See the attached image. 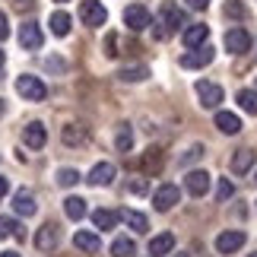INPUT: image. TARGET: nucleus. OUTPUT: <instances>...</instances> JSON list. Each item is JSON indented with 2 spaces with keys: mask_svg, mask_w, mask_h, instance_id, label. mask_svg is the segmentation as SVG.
Instances as JSON below:
<instances>
[{
  "mask_svg": "<svg viewBox=\"0 0 257 257\" xmlns=\"http://www.w3.org/2000/svg\"><path fill=\"white\" fill-rule=\"evenodd\" d=\"M184 191L191 194V197H203L206 191H210V175L200 172V169L187 172V175H184Z\"/></svg>",
  "mask_w": 257,
  "mask_h": 257,
  "instance_id": "f8f14e48",
  "label": "nucleus"
},
{
  "mask_svg": "<svg viewBox=\"0 0 257 257\" xmlns=\"http://www.w3.org/2000/svg\"><path fill=\"white\" fill-rule=\"evenodd\" d=\"M178 257H191V254H178Z\"/></svg>",
  "mask_w": 257,
  "mask_h": 257,
  "instance_id": "37998d69",
  "label": "nucleus"
},
{
  "mask_svg": "<svg viewBox=\"0 0 257 257\" xmlns=\"http://www.w3.org/2000/svg\"><path fill=\"white\" fill-rule=\"evenodd\" d=\"M0 257H19L16 251H4V254H0Z\"/></svg>",
  "mask_w": 257,
  "mask_h": 257,
  "instance_id": "79ce46f5",
  "label": "nucleus"
},
{
  "mask_svg": "<svg viewBox=\"0 0 257 257\" xmlns=\"http://www.w3.org/2000/svg\"><path fill=\"white\" fill-rule=\"evenodd\" d=\"M64 213H67V219H83V216H86V200H83V197H67V200H64Z\"/></svg>",
  "mask_w": 257,
  "mask_h": 257,
  "instance_id": "a878e982",
  "label": "nucleus"
},
{
  "mask_svg": "<svg viewBox=\"0 0 257 257\" xmlns=\"http://www.w3.org/2000/svg\"><path fill=\"white\" fill-rule=\"evenodd\" d=\"M225 51H232V54L251 51V35H248V29H229V32H225Z\"/></svg>",
  "mask_w": 257,
  "mask_h": 257,
  "instance_id": "9b49d317",
  "label": "nucleus"
},
{
  "mask_svg": "<svg viewBox=\"0 0 257 257\" xmlns=\"http://www.w3.org/2000/svg\"><path fill=\"white\" fill-rule=\"evenodd\" d=\"M213 64V48L210 45H200V48H191L184 57H181V67L184 70H200V67Z\"/></svg>",
  "mask_w": 257,
  "mask_h": 257,
  "instance_id": "0eeeda50",
  "label": "nucleus"
},
{
  "mask_svg": "<svg viewBox=\"0 0 257 257\" xmlns=\"http://www.w3.org/2000/svg\"><path fill=\"white\" fill-rule=\"evenodd\" d=\"M254 169V150H235L232 156V172L235 175H248Z\"/></svg>",
  "mask_w": 257,
  "mask_h": 257,
  "instance_id": "412c9836",
  "label": "nucleus"
},
{
  "mask_svg": "<svg viewBox=\"0 0 257 257\" xmlns=\"http://www.w3.org/2000/svg\"><path fill=\"white\" fill-rule=\"evenodd\" d=\"M241 244H244V232L241 229H229V232L216 235V251L219 254H235Z\"/></svg>",
  "mask_w": 257,
  "mask_h": 257,
  "instance_id": "1a4fd4ad",
  "label": "nucleus"
},
{
  "mask_svg": "<svg viewBox=\"0 0 257 257\" xmlns=\"http://www.w3.org/2000/svg\"><path fill=\"white\" fill-rule=\"evenodd\" d=\"M16 92L26 98V102H45V95H48V86L38 80V76L32 73H23V76H16Z\"/></svg>",
  "mask_w": 257,
  "mask_h": 257,
  "instance_id": "f03ea898",
  "label": "nucleus"
},
{
  "mask_svg": "<svg viewBox=\"0 0 257 257\" xmlns=\"http://www.w3.org/2000/svg\"><path fill=\"white\" fill-rule=\"evenodd\" d=\"M225 16H229V19H241L244 16V7L238 4V0H229V4H225Z\"/></svg>",
  "mask_w": 257,
  "mask_h": 257,
  "instance_id": "72a5a7b5",
  "label": "nucleus"
},
{
  "mask_svg": "<svg viewBox=\"0 0 257 257\" xmlns=\"http://www.w3.org/2000/svg\"><path fill=\"white\" fill-rule=\"evenodd\" d=\"M117 219H121V216L111 213V210H95L92 213V225H95V229H114Z\"/></svg>",
  "mask_w": 257,
  "mask_h": 257,
  "instance_id": "cd10ccee",
  "label": "nucleus"
},
{
  "mask_svg": "<svg viewBox=\"0 0 257 257\" xmlns=\"http://www.w3.org/2000/svg\"><path fill=\"white\" fill-rule=\"evenodd\" d=\"M146 76H150L146 67H124V70H117V80H124V83H140Z\"/></svg>",
  "mask_w": 257,
  "mask_h": 257,
  "instance_id": "c85d7f7f",
  "label": "nucleus"
},
{
  "mask_svg": "<svg viewBox=\"0 0 257 257\" xmlns=\"http://www.w3.org/2000/svg\"><path fill=\"white\" fill-rule=\"evenodd\" d=\"M150 191V184H146V178L140 181V178H137V181H131V194H146Z\"/></svg>",
  "mask_w": 257,
  "mask_h": 257,
  "instance_id": "c9c22d12",
  "label": "nucleus"
},
{
  "mask_svg": "<svg viewBox=\"0 0 257 257\" xmlns=\"http://www.w3.org/2000/svg\"><path fill=\"white\" fill-rule=\"evenodd\" d=\"M134 254H137V244L127 235H117L111 241V257H134Z\"/></svg>",
  "mask_w": 257,
  "mask_h": 257,
  "instance_id": "bb28decb",
  "label": "nucleus"
},
{
  "mask_svg": "<svg viewBox=\"0 0 257 257\" xmlns=\"http://www.w3.org/2000/svg\"><path fill=\"white\" fill-rule=\"evenodd\" d=\"M48 26H51V32H54L57 38H64V35H70L73 19H70V13H64V10H54L51 19H48Z\"/></svg>",
  "mask_w": 257,
  "mask_h": 257,
  "instance_id": "f3484780",
  "label": "nucleus"
},
{
  "mask_svg": "<svg viewBox=\"0 0 257 257\" xmlns=\"http://www.w3.org/2000/svg\"><path fill=\"white\" fill-rule=\"evenodd\" d=\"M61 140L67 143V146H83L86 140H89V131H86V127L83 124H64V131H61Z\"/></svg>",
  "mask_w": 257,
  "mask_h": 257,
  "instance_id": "dca6fc26",
  "label": "nucleus"
},
{
  "mask_svg": "<svg viewBox=\"0 0 257 257\" xmlns=\"http://www.w3.org/2000/svg\"><path fill=\"white\" fill-rule=\"evenodd\" d=\"M232 197V181H225V178H219V181H216V200L219 203H225Z\"/></svg>",
  "mask_w": 257,
  "mask_h": 257,
  "instance_id": "473e14b6",
  "label": "nucleus"
},
{
  "mask_svg": "<svg viewBox=\"0 0 257 257\" xmlns=\"http://www.w3.org/2000/svg\"><path fill=\"white\" fill-rule=\"evenodd\" d=\"M105 54L108 57H117V35H108L105 38Z\"/></svg>",
  "mask_w": 257,
  "mask_h": 257,
  "instance_id": "f704fd0d",
  "label": "nucleus"
},
{
  "mask_svg": "<svg viewBox=\"0 0 257 257\" xmlns=\"http://www.w3.org/2000/svg\"><path fill=\"white\" fill-rule=\"evenodd\" d=\"M80 19H83V26H105L108 10L98 4V0H83L80 4Z\"/></svg>",
  "mask_w": 257,
  "mask_h": 257,
  "instance_id": "423d86ee",
  "label": "nucleus"
},
{
  "mask_svg": "<svg viewBox=\"0 0 257 257\" xmlns=\"http://www.w3.org/2000/svg\"><path fill=\"white\" fill-rule=\"evenodd\" d=\"M181 26H184V13L172 4V0H165L162 10H159V29H153V35L156 38H172Z\"/></svg>",
  "mask_w": 257,
  "mask_h": 257,
  "instance_id": "f257e3e1",
  "label": "nucleus"
},
{
  "mask_svg": "<svg viewBox=\"0 0 257 257\" xmlns=\"http://www.w3.org/2000/svg\"><path fill=\"white\" fill-rule=\"evenodd\" d=\"M4 61L7 57H4V51H0V80H4Z\"/></svg>",
  "mask_w": 257,
  "mask_h": 257,
  "instance_id": "a19ab883",
  "label": "nucleus"
},
{
  "mask_svg": "<svg viewBox=\"0 0 257 257\" xmlns=\"http://www.w3.org/2000/svg\"><path fill=\"white\" fill-rule=\"evenodd\" d=\"M117 216H121V219H124L127 225H131L134 232H146V229H150V219H146L143 213H137V210H121Z\"/></svg>",
  "mask_w": 257,
  "mask_h": 257,
  "instance_id": "393cba45",
  "label": "nucleus"
},
{
  "mask_svg": "<svg viewBox=\"0 0 257 257\" xmlns=\"http://www.w3.org/2000/svg\"><path fill=\"white\" fill-rule=\"evenodd\" d=\"M73 244H76L80 251H86V254H95L98 248H102V241H98V235H95V232H83V229L73 235Z\"/></svg>",
  "mask_w": 257,
  "mask_h": 257,
  "instance_id": "5701e85b",
  "label": "nucleus"
},
{
  "mask_svg": "<svg viewBox=\"0 0 257 257\" xmlns=\"http://www.w3.org/2000/svg\"><path fill=\"white\" fill-rule=\"evenodd\" d=\"M197 98H200L203 108L216 111V108H219V102L225 98V92H222L219 83H206V80H200V83H197Z\"/></svg>",
  "mask_w": 257,
  "mask_h": 257,
  "instance_id": "20e7f679",
  "label": "nucleus"
},
{
  "mask_svg": "<svg viewBox=\"0 0 257 257\" xmlns=\"http://www.w3.org/2000/svg\"><path fill=\"white\" fill-rule=\"evenodd\" d=\"M86 181L95 184V187H108V184L114 181V165H111V162H98V165H92V172H89Z\"/></svg>",
  "mask_w": 257,
  "mask_h": 257,
  "instance_id": "2eb2a0df",
  "label": "nucleus"
},
{
  "mask_svg": "<svg viewBox=\"0 0 257 257\" xmlns=\"http://www.w3.org/2000/svg\"><path fill=\"white\" fill-rule=\"evenodd\" d=\"M172 251H175V235L172 232H162V235H156V238L150 241V254L153 257H165Z\"/></svg>",
  "mask_w": 257,
  "mask_h": 257,
  "instance_id": "aec40b11",
  "label": "nucleus"
},
{
  "mask_svg": "<svg viewBox=\"0 0 257 257\" xmlns=\"http://www.w3.org/2000/svg\"><path fill=\"white\" fill-rule=\"evenodd\" d=\"M57 4H67V0H57Z\"/></svg>",
  "mask_w": 257,
  "mask_h": 257,
  "instance_id": "c03bdc74",
  "label": "nucleus"
},
{
  "mask_svg": "<svg viewBox=\"0 0 257 257\" xmlns=\"http://www.w3.org/2000/svg\"><path fill=\"white\" fill-rule=\"evenodd\" d=\"M10 235H16V238H19V235H23V229H19V225H16L13 219L0 216V241H4V238H10Z\"/></svg>",
  "mask_w": 257,
  "mask_h": 257,
  "instance_id": "7c9ffc66",
  "label": "nucleus"
},
{
  "mask_svg": "<svg viewBox=\"0 0 257 257\" xmlns=\"http://www.w3.org/2000/svg\"><path fill=\"white\" fill-rule=\"evenodd\" d=\"M178 200H181V187H178V184H162V187H156V194H153V206L159 213L172 210Z\"/></svg>",
  "mask_w": 257,
  "mask_h": 257,
  "instance_id": "39448f33",
  "label": "nucleus"
},
{
  "mask_svg": "<svg viewBox=\"0 0 257 257\" xmlns=\"http://www.w3.org/2000/svg\"><path fill=\"white\" fill-rule=\"evenodd\" d=\"M187 7H191V10H206V7H210V0H187Z\"/></svg>",
  "mask_w": 257,
  "mask_h": 257,
  "instance_id": "4c0bfd02",
  "label": "nucleus"
},
{
  "mask_svg": "<svg viewBox=\"0 0 257 257\" xmlns=\"http://www.w3.org/2000/svg\"><path fill=\"white\" fill-rule=\"evenodd\" d=\"M13 210L19 213V216H35V197H32V191H16L13 194Z\"/></svg>",
  "mask_w": 257,
  "mask_h": 257,
  "instance_id": "6ab92c4d",
  "label": "nucleus"
},
{
  "mask_svg": "<svg viewBox=\"0 0 257 257\" xmlns=\"http://www.w3.org/2000/svg\"><path fill=\"white\" fill-rule=\"evenodd\" d=\"M57 241H61V229H57L54 222H45L42 229L35 232V248L42 251V254L54 251V248H57Z\"/></svg>",
  "mask_w": 257,
  "mask_h": 257,
  "instance_id": "6e6552de",
  "label": "nucleus"
},
{
  "mask_svg": "<svg viewBox=\"0 0 257 257\" xmlns=\"http://www.w3.org/2000/svg\"><path fill=\"white\" fill-rule=\"evenodd\" d=\"M238 105L248 114H257V92H254V89H241V92H238Z\"/></svg>",
  "mask_w": 257,
  "mask_h": 257,
  "instance_id": "c756f323",
  "label": "nucleus"
},
{
  "mask_svg": "<svg viewBox=\"0 0 257 257\" xmlns=\"http://www.w3.org/2000/svg\"><path fill=\"white\" fill-rule=\"evenodd\" d=\"M23 143L29 146V150H42V146L48 143V131H45V124H42V121L26 124V127H23Z\"/></svg>",
  "mask_w": 257,
  "mask_h": 257,
  "instance_id": "ddd939ff",
  "label": "nucleus"
},
{
  "mask_svg": "<svg viewBox=\"0 0 257 257\" xmlns=\"http://www.w3.org/2000/svg\"><path fill=\"white\" fill-rule=\"evenodd\" d=\"M206 35H210V29H206V26H187L184 29V48H187V51H191V48H200L203 42H206Z\"/></svg>",
  "mask_w": 257,
  "mask_h": 257,
  "instance_id": "4be33fe9",
  "label": "nucleus"
},
{
  "mask_svg": "<svg viewBox=\"0 0 257 257\" xmlns=\"http://www.w3.org/2000/svg\"><path fill=\"white\" fill-rule=\"evenodd\" d=\"M45 42V35H42V29H38L35 23H26L23 29H19V45L26 48V51H38Z\"/></svg>",
  "mask_w": 257,
  "mask_h": 257,
  "instance_id": "4468645a",
  "label": "nucleus"
},
{
  "mask_svg": "<svg viewBox=\"0 0 257 257\" xmlns=\"http://www.w3.org/2000/svg\"><path fill=\"white\" fill-rule=\"evenodd\" d=\"M216 127H219L222 134L235 137V134L241 131V121H238V114H232V111H222V108H216Z\"/></svg>",
  "mask_w": 257,
  "mask_h": 257,
  "instance_id": "a211bd4d",
  "label": "nucleus"
},
{
  "mask_svg": "<svg viewBox=\"0 0 257 257\" xmlns=\"http://www.w3.org/2000/svg\"><path fill=\"white\" fill-rule=\"evenodd\" d=\"M48 70H64V61H57V57H48Z\"/></svg>",
  "mask_w": 257,
  "mask_h": 257,
  "instance_id": "58836bf2",
  "label": "nucleus"
},
{
  "mask_svg": "<svg viewBox=\"0 0 257 257\" xmlns=\"http://www.w3.org/2000/svg\"><path fill=\"white\" fill-rule=\"evenodd\" d=\"M76 181H80V172L76 169H57V184L61 187H73Z\"/></svg>",
  "mask_w": 257,
  "mask_h": 257,
  "instance_id": "2f4dec72",
  "label": "nucleus"
},
{
  "mask_svg": "<svg viewBox=\"0 0 257 257\" xmlns=\"http://www.w3.org/2000/svg\"><path fill=\"white\" fill-rule=\"evenodd\" d=\"M162 165H165V156H162L159 146H150V150L140 156V172H143L146 178L159 175V172H162Z\"/></svg>",
  "mask_w": 257,
  "mask_h": 257,
  "instance_id": "9d476101",
  "label": "nucleus"
},
{
  "mask_svg": "<svg viewBox=\"0 0 257 257\" xmlns=\"http://www.w3.org/2000/svg\"><path fill=\"white\" fill-rule=\"evenodd\" d=\"M114 146H117V153H131V146H134V127L131 124H117V131H114Z\"/></svg>",
  "mask_w": 257,
  "mask_h": 257,
  "instance_id": "b1692460",
  "label": "nucleus"
},
{
  "mask_svg": "<svg viewBox=\"0 0 257 257\" xmlns=\"http://www.w3.org/2000/svg\"><path fill=\"white\" fill-rule=\"evenodd\" d=\"M124 23H127V29H131V32H146V29L153 26V13H150L143 4H134V7L124 10Z\"/></svg>",
  "mask_w": 257,
  "mask_h": 257,
  "instance_id": "7ed1b4c3",
  "label": "nucleus"
},
{
  "mask_svg": "<svg viewBox=\"0 0 257 257\" xmlns=\"http://www.w3.org/2000/svg\"><path fill=\"white\" fill-rule=\"evenodd\" d=\"M248 257H257V254H248Z\"/></svg>",
  "mask_w": 257,
  "mask_h": 257,
  "instance_id": "a18cd8bd",
  "label": "nucleus"
},
{
  "mask_svg": "<svg viewBox=\"0 0 257 257\" xmlns=\"http://www.w3.org/2000/svg\"><path fill=\"white\" fill-rule=\"evenodd\" d=\"M7 194H10V181H7L4 175H0V197H7Z\"/></svg>",
  "mask_w": 257,
  "mask_h": 257,
  "instance_id": "ea45409f",
  "label": "nucleus"
},
{
  "mask_svg": "<svg viewBox=\"0 0 257 257\" xmlns=\"http://www.w3.org/2000/svg\"><path fill=\"white\" fill-rule=\"evenodd\" d=\"M10 35V23H7V13H0V42Z\"/></svg>",
  "mask_w": 257,
  "mask_h": 257,
  "instance_id": "e433bc0d",
  "label": "nucleus"
}]
</instances>
